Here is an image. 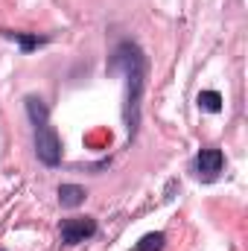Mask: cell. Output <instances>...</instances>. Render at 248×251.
<instances>
[{"label": "cell", "instance_id": "obj_1", "mask_svg": "<svg viewBox=\"0 0 248 251\" xmlns=\"http://www.w3.org/2000/svg\"><path fill=\"white\" fill-rule=\"evenodd\" d=\"M108 70L117 73L123 70L125 76V105H123V117L125 128H128V140H134L137 126H140V97H143V85H146V56L134 41H120Z\"/></svg>", "mask_w": 248, "mask_h": 251}, {"label": "cell", "instance_id": "obj_2", "mask_svg": "<svg viewBox=\"0 0 248 251\" xmlns=\"http://www.w3.org/2000/svg\"><path fill=\"white\" fill-rule=\"evenodd\" d=\"M35 155H38V161L47 164V167L62 164V140H59L56 128L50 126V120H44V123L35 126Z\"/></svg>", "mask_w": 248, "mask_h": 251}, {"label": "cell", "instance_id": "obj_3", "mask_svg": "<svg viewBox=\"0 0 248 251\" xmlns=\"http://www.w3.org/2000/svg\"><path fill=\"white\" fill-rule=\"evenodd\" d=\"M97 234V219L94 216H70L59 225V237L64 246H79Z\"/></svg>", "mask_w": 248, "mask_h": 251}, {"label": "cell", "instance_id": "obj_4", "mask_svg": "<svg viewBox=\"0 0 248 251\" xmlns=\"http://www.w3.org/2000/svg\"><path fill=\"white\" fill-rule=\"evenodd\" d=\"M222 167H225L222 149L207 146V149H201V152L196 155V176H198L201 181H213V178L222 173Z\"/></svg>", "mask_w": 248, "mask_h": 251}, {"label": "cell", "instance_id": "obj_5", "mask_svg": "<svg viewBox=\"0 0 248 251\" xmlns=\"http://www.w3.org/2000/svg\"><path fill=\"white\" fill-rule=\"evenodd\" d=\"M3 35H6L9 41H18L24 53H29V50H35V47H41V44L50 41L47 35H35V32H12V29H3Z\"/></svg>", "mask_w": 248, "mask_h": 251}, {"label": "cell", "instance_id": "obj_6", "mask_svg": "<svg viewBox=\"0 0 248 251\" xmlns=\"http://www.w3.org/2000/svg\"><path fill=\"white\" fill-rule=\"evenodd\" d=\"M85 199H88V193H85V187H79V184H62V187H59V201H62V207H79Z\"/></svg>", "mask_w": 248, "mask_h": 251}, {"label": "cell", "instance_id": "obj_7", "mask_svg": "<svg viewBox=\"0 0 248 251\" xmlns=\"http://www.w3.org/2000/svg\"><path fill=\"white\" fill-rule=\"evenodd\" d=\"M164 246H167V237L161 231H155V234H146L131 251H164Z\"/></svg>", "mask_w": 248, "mask_h": 251}, {"label": "cell", "instance_id": "obj_8", "mask_svg": "<svg viewBox=\"0 0 248 251\" xmlns=\"http://www.w3.org/2000/svg\"><path fill=\"white\" fill-rule=\"evenodd\" d=\"M198 108L216 114V111H222V97H219L216 91H201V94H198Z\"/></svg>", "mask_w": 248, "mask_h": 251}]
</instances>
